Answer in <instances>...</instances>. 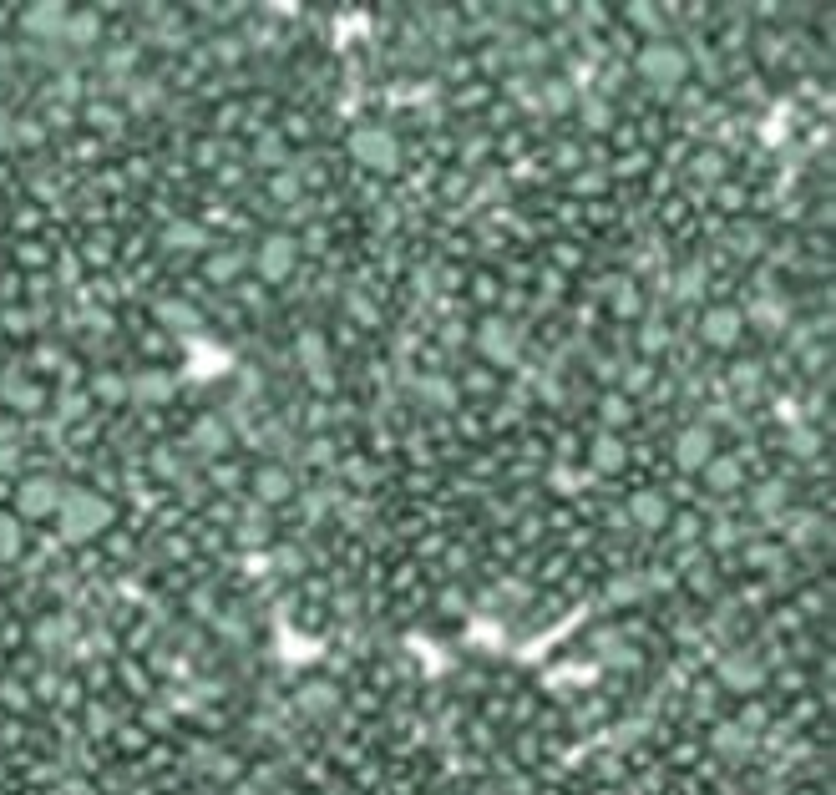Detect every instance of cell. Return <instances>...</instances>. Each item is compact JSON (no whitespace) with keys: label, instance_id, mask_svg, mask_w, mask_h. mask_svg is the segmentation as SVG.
I'll use <instances>...</instances> for the list:
<instances>
[{"label":"cell","instance_id":"6da1fadb","mask_svg":"<svg viewBox=\"0 0 836 795\" xmlns=\"http://www.w3.org/2000/svg\"><path fill=\"white\" fill-rule=\"evenodd\" d=\"M61 532L76 542V537H87L92 527H102L107 517H112V507L102 502V497H92V492H76V497H61Z\"/></svg>","mask_w":836,"mask_h":795},{"label":"cell","instance_id":"7a4b0ae2","mask_svg":"<svg viewBox=\"0 0 836 795\" xmlns=\"http://www.w3.org/2000/svg\"><path fill=\"white\" fill-rule=\"evenodd\" d=\"M61 487L51 482V476H26V482L16 487V512L26 517V522H41V517H56L61 512Z\"/></svg>","mask_w":836,"mask_h":795},{"label":"cell","instance_id":"3957f363","mask_svg":"<svg viewBox=\"0 0 836 795\" xmlns=\"http://www.w3.org/2000/svg\"><path fill=\"white\" fill-rule=\"evenodd\" d=\"M644 71L654 76V82H679V76H684V61H679V51H674V46H664V51L654 46V51H649V61H644Z\"/></svg>","mask_w":836,"mask_h":795},{"label":"cell","instance_id":"277c9868","mask_svg":"<svg viewBox=\"0 0 836 795\" xmlns=\"http://www.w3.org/2000/svg\"><path fill=\"white\" fill-rule=\"evenodd\" d=\"M26 532H21V522L16 517H0V563H11V558H21V542Z\"/></svg>","mask_w":836,"mask_h":795},{"label":"cell","instance_id":"5b68a950","mask_svg":"<svg viewBox=\"0 0 836 795\" xmlns=\"http://www.w3.org/2000/svg\"><path fill=\"white\" fill-rule=\"evenodd\" d=\"M6 401H11V406H21V411H31V406H41V390H36V385H26V380L16 385V375H11V380H6Z\"/></svg>","mask_w":836,"mask_h":795},{"label":"cell","instance_id":"8992f818","mask_svg":"<svg viewBox=\"0 0 836 795\" xmlns=\"http://www.w3.org/2000/svg\"><path fill=\"white\" fill-rule=\"evenodd\" d=\"M16 466H21V451L16 446H0V476H11Z\"/></svg>","mask_w":836,"mask_h":795}]
</instances>
